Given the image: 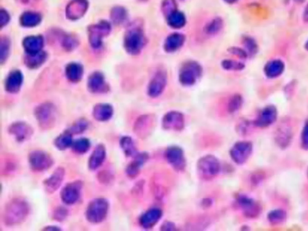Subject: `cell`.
<instances>
[{
    "label": "cell",
    "mask_w": 308,
    "mask_h": 231,
    "mask_svg": "<svg viewBox=\"0 0 308 231\" xmlns=\"http://www.w3.org/2000/svg\"><path fill=\"white\" fill-rule=\"evenodd\" d=\"M166 18L168 25L173 29H181L186 24V16L178 10L170 14Z\"/></svg>",
    "instance_id": "cell-30"
},
{
    "label": "cell",
    "mask_w": 308,
    "mask_h": 231,
    "mask_svg": "<svg viewBox=\"0 0 308 231\" xmlns=\"http://www.w3.org/2000/svg\"><path fill=\"white\" fill-rule=\"evenodd\" d=\"M155 117L152 115H146L137 119L134 127V132L137 136L142 139L147 138L155 129Z\"/></svg>",
    "instance_id": "cell-8"
},
{
    "label": "cell",
    "mask_w": 308,
    "mask_h": 231,
    "mask_svg": "<svg viewBox=\"0 0 308 231\" xmlns=\"http://www.w3.org/2000/svg\"><path fill=\"white\" fill-rule=\"evenodd\" d=\"M83 183L80 181L70 183L61 191V200L66 205L74 204L79 199Z\"/></svg>",
    "instance_id": "cell-11"
},
{
    "label": "cell",
    "mask_w": 308,
    "mask_h": 231,
    "mask_svg": "<svg viewBox=\"0 0 308 231\" xmlns=\"http://www.w3.org/2000/svg\"><path fill=\"white\" fill-rule=\"evenodd\" d=\"M161 230L162 231H175L176 230L175 225L172 222H166L162 225Z\"/></svg>",
    "instance_id": "cell-50"
},
{
    "label": "cell",
    "mask_w": 308,
    "mask_h": 231,
    "mask_svg": "<svg viewBox=\"0 0 308 231\" xmlns=\"http://www.w3.org/2000/svg\"><path fill=\"white\" fill-rule=\"evenodd\" d=\"M9 42L7 39H2L1 41V62H3L9 54Z\"/></svg>",
    "instance_id": "cell-45"
},
{
    "label": "cell",
    "mask_w": 308,
    "mask_h": 231,
    "mask_svg": "<svg viewBox=\"0 0 308 231\" xmlns=\"http://www.w3.org/2000/svg\"><path fill=\"white\" fill-rule=\"evenodd\" d=\"M44 230H60L59 228H57L56 227H47L46 228H44Z\"/></svg>",
    "instance_id": "cell-53"
},
{
    "label": "cell",
    "mask_w": 308,
    "mask_h": 231,
    "mask_svg": "<svg viewBox=\"0 0 308 231\" xmlns=\"http://www.w3.org/2000/svg\"><path fill=\"white\" fill-rule=\"evenodd\" d=\"M88 7L87 0H73L67 6V17L71 19H77L86 12Z\"/></svg>",
    "instance_id": "cell-19"
},
{
    "label": "cell",
    "mask_w": 308,
    "mask_h": 231,
    "mask_svg": "<svg viewBox=\"0 0 308 231\" xmlns=\"http://www.w3.org/2000/svg\"><path fill=\"white\" fill-rule=\"evenodd\" d=\"M90 146V141L86 138L78 139L73 142L72 145L73 151L79 154H85L89 151Z\"/></svg>",
    "instance_id": "cell-37"
},
{
    "label": "cell",
    "mask_w": 308,
    "mask_h": 231,
    "mask_svg": "<svg viewBox=\"0 0 308 231\" xmlns=\"http://www.w3.org/2000/svg\"><path fill=\"white\" fill-rule=\"evenodd\" d=\"M223 27V21L219 17L212 19V20L207 24L204 27V32L206 35L214 36L218 34Z\"/></svg>",
    "instance_id": "cell-34"
},
{
    "label": "cell",
    "mask_w": 308,
    "mask_h": 231,
    "mask_svg": "<svg viewBox=\"0 0 308 231\" xmlns=\"http://www.w3.org/2000/svg\"><path fill=\"white\" fill-rule=\"evenodd\" d=\"M88 122L86 119H81L75 122L68 130L72 135H78L85 132L88 129Z\"/></svg>",
    "instance_id": "cell-40"
},
{
    "label": "cell",
    "mask_w": 308,
    "mask_h": 231,
    "mask_svg": "<svg viewBox=\"0 0 308 231\" xmlns=\"http://www.w3.org/2000/svg\"><path fill=\"white\" fill-rule=\"evenodd\" d=\"M284 70L285 64L279 59L271 60L264 66L265 76L270 79H274L281 76Z\"/></svg>",
    "instance_id": "cell-25"
},
{
    "label": "cell",
    "mask_w": 308,
    "mask_h": 231,
    "mask_svg": "<svg viewBox=\"0 0 308 231\" xmlns=\"http://www.w3.org/2000/svg\"><path fill=\"white\" fill-rule=\"evenodd\" d=\"M223 68L228 71H242L245 65L242 62L233 60H225L222 62Z\"/></svg>",
    "instance_id": "cell-42"
},
{
    "label": "cell",
    "mask_w": 308,
    "mask_h": 231,
    "mask_svg": "<svg viewBox=\"0 0 308 231\" xmlns=\"http://www.w3.org/2000/svg\"><path fill=\"white\" fill-rule=\"evenodd\" d=\"M253 150V144L249 141H239L232 146L230 151L231 157L238 165H243L250 157Z\"/></svg>",
    "instance_id": "cell-9"
},
{
    "label": "cell",
    "mask_w": 308,
    "mask_h": 231,
    "mask_svg": "<svg viewBox=\"0 0 308 231\" xmlns=\"http://www.w3.org/2000/svg\"><path fill=\"white\" fill-rule=\"evenodd\" d=\"M22 83V76L18 71L11 72L5 82V89L8 92L17 93L20 90Z\"/></svg>",
    "instance_id": "cell-27"
},
{
    "label": "cell",
    "mask_w": 308,
    "mask_h": 231,
    "mask_svg": "<svg viewBox=\"0 0 308 231\" xmlns=\"http://www.w3.org/2000/svg\"><path fill=\"white\" fill-rule=\"evenodd\" d=\"M243 44L245 48L247 49L249 54L251 55L256 54L257 51V46L256 41L249 36H245L243 38Z\"/></svg>",
    "instance_id": "cell-44"
},
{
    "label": "cell",
    "mask_w": 308,
    "mask_h": 231,
    "mask_svg": "<svg viewBox=\"0 0 308 231\" xmlns=\"http://www.w3.org/2000/svg\"><path fill=\"white\" fill-rule=\"evenodd\" d=\"M8 132L19 142H23L29 140L33 134L32 128L22 122H15L11 125Z\"/></svg>",
    "instance_id": "cell-15"
},
{
    "label": "cell",
    "mask_w": 308,
    "mask_h": 231,
    "mask_svg": "<svg viewBox=\"0 0 308 231\" xmlns=\"http://www.w3.org/2000/svg\"><path fill=\"white\" fill-rule=\"evenodd\" d=\"M29 163L30 168L36 172H43L51 168L53 160L46 152L41 150H35L29 155Z\"/></svg>",
    "instance_id": "cell-7"
},
{
    "label": "cell",
    "mask_w": 308,
    "mask_h": 231,
    "mask_svg": "<svg viewBox=\"0 0 308 231\" xmlns=\"http://www.w3.org/2000/svg\"><path fill=\"white\" fill-rule=\"evenodd\" d=\"M148 154L147 153H138L134 159L131 163L129 164L126 169L128 177L131 178H136L139 175L141 167L148 159Z\"/></svg>",
    "instance_id": "cell-23"
},
{
    "label": "cell",
    "mask_w": 308,
    "mask_h": 231,
    "mask_svg": "<svg viewBox=\"0 0 308 231\" xmlns=\"http://www.w3.org/2000/svg\"><path fill=\"white\" fill-rule=\"evenodd\" d=\"M141 1H147V0H141Z\"/></svg>",
    "instance_id": "cell-56"
},
{
    "label": "cell",
    "mask_w": 308,
    "mask_h": 231,
    "mask_svg": "<svg viewBox=\"0 0 308 231\" xmlns=\"http://www.w3.org/2000/svg\"><path fill=\"white\" fill-rule=\"evenodd\" d=\"M30 207L23 199H14L5 206L3 220L5 225L14 226L21 224L29 215Z\"/></svg>",
    "instance_id": "cell-1"
},
{
    "label": "cell",
    "mask_w": 308,
    "mask_h": 231,
    "mask_svg": "<svg viewBox=\"0 0 308 231\" xmlns=\"http://www.w3.org/2000/svg\"><path fill=\"white\" fill-rule=\"evenodd\" d=\"M113 108L107 104H98L94 108L93 115L98 121H107L113 116Z\"/></svg>",
    "instance_id": "cell-28"
},
{
    "label": "cell",
    "mask_w": 308,
    "mask_h": 231,
    "mask_svg": "<svg viewBox=\"0 0 308 231\" xmlns=\"http://www.w3.org/2000/svg\"><path fill=\"white\" fill-rule=\"evenodd\" d=\"M68 211L65 208L60 207L54 211L53 214V218L56 221L61 222L64 221V219L68 216Z\"/></svg>",
    "instance_id": "cell-46"
},
{
    "label": "cell",
    "mask_w": 308,
    "mask_h": 231,
    "mask_svg": "<svg viewBox=\"0 0 308 231\" xmlns=\"http://www.w3.org/2000/svg\"><path fill=\"white\" fill-rule=\"evenodd\" d=\"M302 144L304 149H308V122L305 124L302 132Z\"/></svg>",
    "instance_id": "cell-48"
},
{
    "label": "cell",
    "mask_w": 308,
    "mask_h": 231,
    "mask_svg": "<svg viewBox=\"0 0 308 231\" xmlns=\"http://www.w3.org/2000/svg\"><path fill=\"white\" fill-rule=\"evenodd\" d=\"M66 77L72 82H79L83 77V67L76 63H70L66 67Z\"/></svg>",
    "instance_id": "cell-31"
},
{
    "label": "cell",
    "mask_w": 308,
    "mask_h": 231,
    "mask_svg": "<svg viewBox=\"0 0 308 231\" xmlns=\"http://www.w3.org/2000/svg\"><path fill=\"white\" fill-rule=\"evenodd\" d=\"M46 59V54L41 51L34 54H29L26 58V65L30 68H36L40 66Z\"/></svg>",
    "instance_id": "cell-36"
},
{
    "label": "cell",
    "mask_w": 308,
    "mask_h": 231,
    "mask_svg": "<svg viewBox=\"0 0 308 231\" xmlns=\"http://www.w3.org/2000/svg\"><path fill=\"white\" fill-rule=\"evenodd\" d=\"M162 211L158 208H153L147 211L140 219V224L143 228L150 229L157 224L161 218Z\"/></svg>",
    "instance_id": "cell-22"
},
{
    "label": "cell",
    "mask_w": 308,
    "mask_h": 231,
    "mask_svg": "<svg viewBox=\"0 0 308 231\" xmlns=\"http://www.w3.org/2000/svg\"><path fill=\"white\" fill-rule=\"evenodd\" d=\"M110 24L106 21H102L91 26L89 29V40L91 46L94 48H99L102 46L103 37L107 36L110 33Z\"/></svg>",
    "instance_id": "cell-10"
},
{
    "label": "cell",
    "mask_w": 308,
    "mask_h": 231,
    "mask_svg": "<svg viewBox=\"0 0 308 231\" xmlns=\"http://www.w3.org/2000/svg\"><path fill=\"white\" fill-rule=\"evenodd\" d=\"M229 52H230L231 54L236 55V56L242 58H246L248 57V53L240 48L238 47H232L228 49Z\"/></svg>",
    "instance_id": "cell-47"
},
{
    "label": "cell",
    "mask_w": 308,
    "mask_h": 231,
    "mask_svg": "<svg viewBox=\"0 0 308 231\" xmlns=\"http://www.w3.org/2000/svg\"><path fill=\"white\" fill-rule=\"evenodd\" d=\"M106 157V150L103 144H99L94 150L89 160V168L92 171L99 168L103 165Z\"/></svg>",
    "instance_id": "cell-24"
},
{
    "label": "cell",
    "mask_w": 308,
    "mask_h": 231,
    "mask_svg": "<svg viewBox=\"0 0 308 231\" xmlns=\"http://www.w3.org/2000/svg\"><path fill=\"white\" fill-rule=\"evenodd\" d=\"M35 116L41 129L50 130L54 127L56 121V110L54 105L50 103H44L36 108Z\"/></svg>",
    "instance_id": "cell-6"
},
{
    "label": "cell",
    "mask_w": 308,
    "mask_h": 231,
    "mask_svg": "<svg viewBox=\"0 0 308 231\" xmlns=\"http://www.w3.org/2000/svg\"><path fill=\"white\" fill-rule=\"evenodd\" d=\"M65 171L61 167L55 170L51 176L45 181L44 185L45 190L48 193H54L60 187L63 182Z\"/></svg>",
    "instance_id": "cell-16"
},
{
    "label": "cell",
    "mask_w": 308,
    "mask_h": 231,
    "mask_svg": "<svg viewBox=\"0 0 308 231\" xmlns=\"http://www.w3.org/2000/svg\"><path fill=\"white\" fill-rule=\"evenodd\" d=\"M237 202L243 213L248 218H253L258 216L260 207L254 199L245 195H240L238 197Z\"/></svg>",
    "instance_id": "cell-17"
},
{
    "label": "cell",
    "mask_w": 308,
    "mask_h": 231,
    "mask_svg": "<svg viewBox=\"0 0 308 231\" xmlns=\"http://www.w3.org/2000/svg\"><path fill=\"white\" fill-rule=\"evenodd\" d=\"M22 3L24 4H30L32 2L37 1V0H19Z\"/></svg>",
    "instance_id": "cell-52"
},
{
    "label": "cell",
    "mask_w": 308,
    "mask_h": 231,
    "mask_svg": "<svg viewBox=\"0 0 308 231\" xmlns=\"http://www.w3.org/2000/svg\"><path fill=\"white\" fill-rule=\"evenodd\" d=\"M23 46L29 54H34L41 52L44 46L43 38L40 36H30L24 40Z\"/></svg>",
    "instance_id": "cell-26"
},
{
    "label": "cell",
    "mask_w": 308,
    "mask_h": 231,
    "mask_svg": "<svg viewBox=\"0 0 308 231\" xmlns=\"http://www.w3.org/2000/svg\"><path fill=\"white\" fill-rule=\"evenodd\" d=\"M146 38L141 27H134L125 34L124 46L128 53L137 55L141 52L146 44Z\"/></svg>",
    "instance_id": "cell-3"
},
{
    "label": "cell",
    "mask_w": 308,
    "mask_h": 231,
    "mask_svg": "<svg viewBox=\"0 0 308 231\" xmlns=\"http://www.w3.org/2000/svg\"><path fill=\"white\" fill-rule=\"evenodd\" d=\"M292 137L289 125L284 123L281 125L277 130L276 140L279 146L285 147L290 144Z\"/></svg>",
    "instance_id": "cell-29"
},
{
    "label": "cell",
    "mask_w": 308,
    "mask_h": 231,
    "mask_svg": "<svg viewBox=\"0 0 308 231\" xmlns=\"http://www.w3.org/2000/svg\"><path fill=\"white\" fill-rule=\"evenodd\" d=\"M220 169L219 161L212 155L204 156L197 164L199 176L204 180H211L216 177Z\"/></svg>",
    "instance_id": "cell-2"
},
{
    "label": "cell",
    "mask_w": 308,
    "mask_h": 231,
    "mask_svg": "<svg viewBox=\"0 0 308 231\" xmlns=\"http://www.w3.org/2000/svg\"><path fill=\"white\" fill-rule=\"evenodd\" d=\"M242 97L239 94H235L228 102V110L229 112L231 113L236 112L242 107Z\"/></svg>",
    "instance_id": "cell-41"
},
{
    "label": "cell",
    "mask_w": 308,
    "mask_h": 231,
    "mask_svg": "<svg viewBox=\"0 0 308 231\" xmlns=\"http://www.w3.org/2000/svg\"><path fill=\"white\" fill-rule=\"evenodd\" d=\"M203 74V68L197 62L189 61L180 69L179 80L182 85L190 86L195 85Z\"/></svg>",
    "instance_id": "cell-5"
},
{
    "label": "cell",
    "mask_w": 308,
    "mask_h": 231,
    "mask_svg": "<svg viewBox=\"0 0 308 231\" xmlns=\"http://www.w3.org/2000/svg\"><path fill=\"white\" fill-rule=\"evenodd\" d=\"M186 37L181 33H174L167 36L164 44L165 51L169 53L174 52L183 46Z\"/></svg>",
    "instance_id": "cell-21"
},
{
    "label": "cell",
    "mask_w": 308,
    "mask_h": 231,
    "mask_svg": "<svg viewBox=\"0 0 308 231\" xmlns=\"http://www.w3.org/2000/svg\"><path fill=\"white\" fill-rule=\"evenodd\" d=\"M88 88L92 93H102L108 91V86L106 84L104 77L100 72H95L89 77Z\"/></svg>",
    "instance_id": "cell-20"
},
{
    "label": "cell",
    "mask_w": 308,
    "mask_h": 231,
    "mask_svg": "<svg viewBox=\"0 0 308 231\" xmlns=\"http://www.w3.org/2000/svg\"><path fill=\"white\" fill-rule=\"evenodd\" d=\"M162 125L167 130L181 131L184 127V116L179 111H169L163 117Z\"/></svg>",
    "instance_id": "cell-14"
},
{
    "label": "cell",
    "mask_w": 308,
    "mask_h": 231,
    "mask_svg": "<svg viewBox=\"0 0 308 231\" xmlns=\"http://www.w3.org/2000/svg\"><path fill=\"white\" fill-rule=\"evenodd\" d=\"M286 219V214L281 210H276L268 214V219L270 224L276 225L282 224Z\"/></svg>",
    "instance_id": "cell-39"
},
{
    "label": "cell",
    "mask_w": 308,
    "mask_h": 231,
    "mask_svg": "<svg viewBox=\"0 0 308 231\" xmlns=\"http://www.w3.org/2000/svg\"><path fill=\"white\" fill-rule=\"evenodd\" d=\"M111 18L114 23L122 24L127 18V10L122 7H115L111 10Z\"/></svg>",
    "instance_id": "cell-38"
},
{
    "label": "cell",
    "mask_w": 308,
    "mask_h": 231,
    "mask_svg": "<svg viewBox=\"0 0 308 231\" xmlns=\"http://www.w3.org/2000/svg\"><path fill=\"white\" fill-rule=\"evenodd\" d=\"M167 85V76L165 72H156L151 79L148 87V94L151 98H155L161 95Z\"/></svg>",
    "instance_id": "cell-13"
},
{
    "label": "cell",
    "mask_w": 308,
    "mask_h": 231,
    "mask_svg": "<svg viewBox=\"0 0 308 231\" xmlns=\"http://www.w3.org/2000/svg\"><path fill=\"white\" fill-rule=\"evenodd\" d=\"M167 162L175 171H183L186 168V161L184 152L180 147L172 146L169 147L165 153Z\"/></svg>",
    "instance_id": "cell-12"
},
{
    "label": "cell",
    "mask_w": 308,
    "mask_h": 231,
    "mask_svg": "<svg viewBox=\"0 0 308 231\" xmlns=\"http://www.w3.org/2000/svg\"><path fill=\"white\" fill-rule=\"evenodd\" d=\"M72 136V134L70 133L68 130L61 134L55 139L54 144L55 147L61 151L68 149V147L72 145L73 142H74Z\"/></svg>",
    "instance_id": "cell-32"
},
{
    "label": "cell",
    "mask_w": 308,
    "mask_h": 231,
    "mask_svg": "<svg viewBox=\"0 0 308 231\" xmlns=\"http://www.w3.org/2000/svg\"><path fill=\"white\" fill-rule=\"evenodd\" d=\"M9 21V15L6 11L2 9L0 12V24H1V27H2L5 26Z\"/></svg>",
    "instance_id": "cell-49"
},
{
    "label": "cell",
    "mask_w": 308,
    "mask_h": 231,
    "mask_svg": "<svg viewBox=\"0 0 308 231\" xmlns=\"http://www.w3.org/2000/svg\"><path fill=\"white\" fill-rule=\"evenodd\" d=\"M161 9L167 17L170 14L177 10L176 0H163L161 4Z\"/></svg>",
    "instance_id": "cell-43"
},
{
    "label": "cell",
    "mask_w": 308,
    "mask_h": 231,
    "mask_svg": "<svg viewBox=\"0 0 308 231\" xmlns=\"http://www.w3.org/2000/svg\"><path fill=\"white\" fill-rule=\"evenodd\" d=\"M120 147L128 157H135L138 154L137 152L135 143L132 139L128 136H125L120 139Z\"/></svg>",
    "instance_id": "cell-33"
},
{
    "label": "cell",
    "mask_w": 308,
    "mask_h": 231,
    "mask_svg": "<svg viewBox=\"0 0 308 231\" xmlns=\"http://www.w3.org/2000/svg\"><path fill=\"white\" fill-rule=\"evenodd\" d=\"M304 19L305 22H308V4L304 13Z\"/></svg>",
    "instance_id": "cell-51"
},
{
    "label": "cell",
    "mask_w": 308,
    "mask_h": 231,
    "mask_svg": "<svg viewBox=\"0 0 308 231\" xmlns=\"http://www.w3.org/2000/svg\"><path fill=\"white\" fill-rule=\"evenodd\" d=\"M305 49H306L307 50V51H308V41L307 42L306 44H305Z\"/></svg>",
    "instance_id": "cell-55"
},
{
    "label": "cell",
    "mask_w": 308,
    "mask_h": 231,
    "mask_svg": "<svg viewBox=\"0 0 308 231\" xmlns=\"http://www.w3.org/2000/svg\"><path fill=\"white\" fill-rule=\"evenodd\" d=\"M277 116L278 112L276 107L273 105H269L261 110L255 122V124L256 126L261 128L270 126L276 121Z\"/></svg>",
    "instance_id": "cell-18"
},
{
    "label": "cell",
    "mask_w": 308,
    "mask_h": 231,
    "mask_svg": "<svg viewBox=\"0 0 308 231\" xmlns=\"http://www.w3.org/2000/svg\"><path fill=\"white\" fill-rule=\"evenodd\" d=\"M224 1H225L227 2V3L228 4H233L235 3V2H237L238 0H224Z\"/></svg>",
    "instance_id": "cell-54"
},
{
    "label": "cell",
    "mask_w": 308,
    "mask_h": 231,
    "mask_svg": "<svg viewBox=\"0 0 308 231\" xmlns=\"http://www.w3.org/2000/svg\"><path fill=\"white\" fill-rule=\"evenodd\" d=\"M21 23L25 27H34L40 23L41 16L35 12H26L21 16Z\"/></svg>",
    "instance_id": "cell-35"
},
{
    "label": "cell",
    "mask_w": 308,
    "mask_h": 231,
    "mask_svg": "<svg viewBox=\"0 0 308 231\" xmlns=\"http://www.w3.org/2000/svg\"><path fill=\"white\" fill-rule=\"evenodd\" d=\"M108 208V202L104 198H97L92 200L87 208V220L92 224H100L107 217Z\"/></svg>",
    "instance_id": "cell-4"
}]
</instances>
